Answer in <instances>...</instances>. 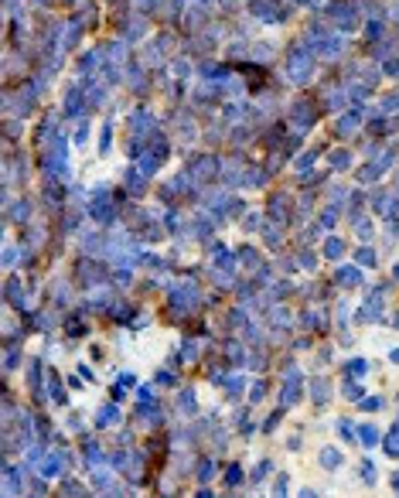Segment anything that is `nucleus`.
<instances>
[{"label": "nucleus", "mask_w": 399, "mask_h": 498, "mask_svg": "<svg viewBox=\"0 0 399 498\" xmlns=\"http://www.w3.org/2000/svg\"><path fill=\"white\" fill-rule=\"evenodd\" d=\"M358 440L365 444V447H379V440H382V434L372 426V423H365V426H358Z\"/></svg>", "instance_id": "0eeeda50"}, {"label": "nucleus", "mask_w": 399, "mask_h": 498, "mask_svg": "<svg viewBox=\"0 0 399 498\" xmlns=\"http://www.w3.org/2000/svg\"><path fill=\"white\" fill-rule=\"evenodd\" d=\"M392 488H396V495H399V471L392 474Z\"/></svg>", "instance_id": "4c0bfd02"}, {"label": "nucleus", "mask_w": 399, "mask_h": 498, "mask_svg": "<svg viewBox=\"0 0 399 498\" xmlns=\"http://www.w3.org/2000/svg\"><path fill=\"white\" fill-rule=\"evenodd\" d=\"M58 495H89V492H86V488H82V484H76V481H65V484H62V492H58Z\"/></svg>", "instance_id": "6ab92c4d"}, {"label": "nucleus", "mask_w": 399, "mask_h": 498, "mask_svg": "<svg viewBox=\"0 0 399 498\" xmlns=\"http://www.w3.org/2000/svg\"><path fill=\"white\" fill-rule=\"evenodd\" d=\"M270 471H273V464H270V460H260V468L252 471V481H263L266 474H270Z\"/></svg>", "instance_id": "b1692460"}, {"label": "nucleus", "mask_w": 399, "mask_h": 498, "mask_svg": "<svg viewBox=\"0 0 399 498\" xmlns=\"http://www.w3.org/2000/svg\"><path fill=\"white\" fill-rule=\"evenodd\" d=\"M181 352H184V355H181L184 362H194V358H198V345H194V342H184V345H181Z\"/></svg>", "instance_id": "4be33fe9"}, {"label": "nucleus", "mask_w": 399, "mask_h": 498, "mask_svg": "<svg viewBox=\"0 0 399 498\" xmlns=\"http://www.w3.org/2000/svg\"><path fill=\"white\" fill-rule=\"evenodd\" d=\"M113 423H120V410L116 406H102L96 413V426H113Z\"/></svg>", "instance_id": "6e6552de"}, {"label": "nucleus", "mask_w": 399, "mask_h": 498, "mask_svg": "<svg viewBox=\"0 0 399 498\" xmlns=\"http://www.w3.org/2000/svg\"><path fill=\"white\" fill-rule=\"evenodd\" d=\"M178 410H181V413H184V416H194V413H198V400H194V392H181V400H178Z\"/></svg>", "instance_id": "9b49d317"}, {"label": "nucleus", "mask_w": 399, "mask_h": 498, "mask_svg": "<svg viewBox=\"0 0 399 498\" xmlns=\"http://www.w3.org/2000/svg\"><path fill=\"white\" fill-rule=\"evenodd\" d=\"M20 484H24V478L18 481V471L7 464L4 468V495H20Z\"/></svg>", "instance_id": "20e7f679"}, {"label": "nucleus", "mask_w": 399, "mask_h": 498, "mask_svg": "<svg viewBox=\"0 0 399 498\" xmlns=\"http://www.w3.org/2000/svg\"><path fill=\"white\" fill-rule=\"evenodd\" d=\"M338 284H342V287H358V284H362V273L355 266H342V270H338Z\"/></svg>", "instance_id": "1a4fd4ad"}, {"label": "nucleus", "mask_w": 399, "mask_h": 498, "mask_svg": "<svg viewBox=\"0 0 399 498\" xmlns=\"http://www.w3.org/2000/svg\"><path fill=\"white\" fill-rule=\"evenodd\" d=\"M310 396H314L318 406H324V402L331 400V386H328V379H314V382H310Z\"/></svg>", "instance_id": "39448f33"}, {"label": "nucleus", "mask_w": 399, "mask_h": 498, "mask_svg": "<svg viewBox=\"0 0 399 498\" xmlns=\"http://www.w3.org/2000/svg\"><path fill=\"white\" fill-rule=\"evenodd\" d=\"M18 294H20V280H18V276H10V280H7V300H10V304H18V307H20Z\"/></svg>", "instance_id": "2eb2a0df"}, {"label": "nucleus", "mask_w": 399, "mask_h": 498, "mask_svg": "<svg viewBox=\"0 0 399 498\" xmlns=\"http://www.w3.org/2000/svg\"><path fill=\"white\" fill-rule=\"evenodd\" d=\"M382 406H386L382 400H362V410H365V413H376V410H382Z\"/></svg>", "instance_id": "c85d7f7f"}, {"label": "nucleus", "mask_w": 399, "mask_h": 498, "mask_svg": "<svg viewBox=\"0 0 399 498\" xmlns=\"http://www.w3.org/2000/svg\"><path fill=\"white\" fill-rule=\"evenodd\" d=\"M226 352H228V362H232V365H242V362H246V348L239 345V342H228Z\"/></svg>", "instance_id": "ddd939ff"}, {"label": "nucleus", "mask_w": 399, "mask_h": 498, "mask_svg": "<svg viewBox=\"0 0 399 498\" xmlns=\"http://www.w3.org/2000/svg\"><path fill=\"white\" fill-rule=\"evenodd\" d=\"M300 396H304V376L300 372H286V379H284V392H280V406L284 410H290L294 402H300Z\"/></svg>", "instance_id": "f257e3e1"}, {"label": "nucleus", "mask_w": 399, "mask_h": 498, "mask_svg": "<svg viewBox=\"0 0 399 498\" xmlns=\"http://www.w3.org/2000/svg\"><path fill=\"white\" fill-rule=\"evenodd\" d=\"M28 379H31V389L38 392V379H41V365H38V362L28 365Z\"/></svg>", "instance_id": "aec40b11"}, {"label": "nucleus", "mask_w": 399, "mask_h": 498, "mask_svg": "<svg viewBox=\"0 0 399 498\" xmlns=\"http://www.w3.org/2000/svg\"><path fill=\"white\" fill-rule=\"evenodd\" d=\"M365 372H368V362H365V358H352V362H348V376H365Z\"/></svg>", "instance_id": "f3484780"}, {"label": "nucleus", "mask_w": 399, "mask_h": 498, "mask_svg": "<svg viewBox=\"0 0 399 498\" xmlns=\"http://www.w3.org/2000/svg\"><path fill=\"white\" fill-rule=\"evenodd\" d=\"M342 242H338V239H328V249H324V252H328V256H331V260H338V256H342Z\"/></svg>", "instance_id": "a878e982"}, {"label": "nucleus", "mask_w": 399, "mask_h": 498, "mask_svg": "<svg viewBox=\"0 0 399 498\" xmlns=\"http://www.w3.org/2000/svg\"><path fill=\"white\" fill-rule=\"evenodd\" d=\"M396 280H399V266H396Z\"/></svg>", "instance_id": "58836bf2"}, {"label": "nucleus", "mask_w": 399, "mask_h": 498, "mask_svg": "<svg viewBox=\"0 0 399 498\" xmlns=\"http://www.w3.org/2000/svg\"><path fill=\"white\" fill-rule=\"evenodd\" d=\"M334 168H348V154H334Z\"/></svg>", "instance_id": "c9c22d12"}, {"label": "nucleus", "mask_w": 399, "mask_h": 498, "mask_svg": "<svg viewBox=\"0 0 399 498\" xmlns=\"http://www.w3.org/2000/svg\"><path fill=\"white\" fill-rule=\"evenodd\" d=\"M263 392H266V386H263V382H256V386H252V402H260V400H263Z\"/></svg>", "instance_id": "473e14b6"}, {"label": "nucleus", "mask_w": 399, "mask_h": 498, "mask_svg": "<svg viewBox=\"0 0 399 498\" xmlns=\"http://www.w3.org/2000/svg\"><path fill=\"white\" fill-rule=\"evenodd\" d=\"M65 460H68L65 450H52V454L44 458V464H41V474H44V478H58V474L65 471Z\"/></svg>", "instance_id": "f03ea898"}, {"label": "nucleus", "mask_w": 399, "mask_h": 498, "mask_svg": "<svg viewBox=\"0 0 399 498\" xmlns=\"http://www.w3.org/2000/svg\"><path fill=\"white\" fill-rule=\"evenodd\" d=\"M338 430H342V440H352V437L358 434V426H352L348 420H342V423H338Z\"/></svg>", "instance_id": "5701e85b"}, {"label": "nucleus", "mask_w": 399, "mask_h": 498, "mask_svg": "<svg viewBox=\"0 0 399 498\" xmlns=\"http://www.w3.org/2000/svg\"><path fill=\"white\" fill-rule=\"evenodd\" d=\"M157 386H174V376L171 372H157Z\"/></svg>", "instance_id": "2f4dec72"}, {"label": "nucleus", "mask_w": 399, "mask_h": 498, "mask_svg": "<svg viewBox=\"0 0 399 498\" xmlns=\"http://www.w3.org/2000/svg\"><path fill=\"white\" fill-rule=\"evenodd\" d=\"M18 362H20V352H18V348H10V352H7V358H4V368L10 372V368H14Z\"/></svg>", "instance_id": "bb28decb"}, {"label": "nucleus", "mask_w": 399, "mask_h": 498, "mask_svg": "<svg viewBox=\"0 0 399 498\" xmlns=\"http://www.w3.org/2000/svg\"><path fill=\"white\" fill-rule=\"evenodd\" d=\"M65 331H68V334H72V338H82V334H86V324H82V321H78V318H72V321H68V328H65Z\"/></svg>", "instance_id": "393cba45"}, {"label": "nucleus", "mask_w": 399, "mask_h": 498, "mask_svg": "<svg viewBox=\"0 0 399 498\" xmlns=\"http://www.w3.org/2000/svg\"><path fill=\"white\" fill-rule=\"evenodd\" d=\"M358 260H362V263H368V266H372V263H376V252H372V249H358Z\"/></svg>", "instance_id": "7c9ffc66"}, {"label": "nucleus", "mask_w": 399, "mask_h": 498, "mask_svg": "<svg viewBox=\"0 0 399 498\" xmlns=\"http://www.w3.org/2000/svg\"><path fill=\"white\" fill-rule=\"evenodd\" d=\"M44 382H48V392H52V400H55V402H65V392H62V379H58L55 368L48 372V379H44Z\"/></svg>", "instance_id": "f8f14e48"}, {"label": "nucleus", "mask_w": 399, "mask_h": 498, "mask_svg": "<svg viewBox=\"0 0 399 498\" xmlns=\"http://www.w3.org/2000/svg\"><path fill=\"white\" fill-rule=\"evenodd\" d=\"M273 495H286V474H280V478H276V484H273Z\"/></svg>", "instance_id": "c756f323"}, {"label": "nucleus", "mask_w": 399, "mask_h": 498, "mask_svg": "<svg viewBox=\"0 0 399 498\" xmlns=\"http://www.w3.org/2000/svg\"><path fill=\"white\" fill-rule=\"evenodd\" d=\"M389 358H392V362L399 365V348H392V352H389Z\"/></svg>", "instance_id": "e433bc0d"}, {"label": "nucleus", "mask_w": 399, "mask_h": 498, "mask_svg": "<svg viewBox=\"0 0 399 498\" xmlns=\"http://www.w3.org/2000/svg\"><path fill=\"white\" fill-rule=\"evenodd\" d=\"M290 76L294 78H307L310 76V58H307L304 52H300V55L294 52V58H290Z\"/></svg>", "instance_id": "7ed1b4c3"}, {"label": "nucleus", "mask_w": 399, "mask_h": 498, "mask_svg": "<svg viewBox=\"0 0 399 498\" xmlns=\"http://www.w3.org/2000/svg\"><path fill=\"white\" fill-rule=\"evenodd\" d=\"M348 400H362L365 396V389H362V382H344V389H342Z\"/></svg>", "instance_id": "a211bd4d"}, {"label": "nucleus", "mask_w": 399, "mask_h": 498, "mask_svg": "<svg viewBox=\"0 0 399 498\" xmlns=\"http://www.w3.org/2000/svg\"><path fill=\"white\" fill-rule=\"evenodd\" d=\"M382 447H386V454H389V458H399V423L386 434V437H382Z\"/></svg>", "instance_id": "9d476101"}, {"label": "nucleus", "mask_w": 399, "mask_h": 498, "mask_svg": "<svg viewBox=\"0 0 399 498\" xmlns=\"http://www.w3.org/2000/svg\"><path fill=\"white\" fill-rule=\"evenodd\" d=\"M321 464L328 468V471H338V468H342V450H338V447H324L321 450Z\"/></svg>", "instance_id": "423d86ee"}, {"label": "nucleus", "mask_w": 399, "mask_h": 498, "mask_svg": "<svg viewBox=\"0 0 399 498\" xmlns=\"http://www.w3.org/2000/svg\"><path fill=\"white\" fill-rule=\"evenodd\" d=\"M239 481H242V468H239V464H232V468L226 471V484H228V488H236Z\"/></svg>", "instance_id": "dca6fc26"}, {"label": "nucleus", "mask_w": 399, "mask_h": 498, "mask_svg": "<svg viewBox=\"0 0 399 498\" xmlns=\"http://www.w3.org/2000/svg\"><path fill=\"white\" fill-rule=\"evenodd\" d=\"M226 389H228V396H239V392L246 389V379H242V376H228V379H226Z\"/></svg>", "instance_id": "4468645a"}, {"label": "nucleus", "mask_w": 399, "mask_h": 498, "mask_svg": "<svg viewBox=\"0 0 399 498\" xmlns=\"http://www.w3.org/2000/svg\"><path fill=\"white\" fill-rule=\"evenodd\" d=\"M78 376H82L86 382H92V368H89V365H78Z\"/></svg>", "instance_id": "f704fd0d"}, {"label": "nucleus", "mask_w": 399, "mask_h": 498, "mask_svg": "<svg viewBox=\"0 0 399 498\" xmlns=\"http://www.w3.org/2000/svg\"><path fill=\"white\" fill-rule=\"evenodd\" d=\"M212 474H215V464H212V460H202V468H198V478H202V481H208Z\"/></svg>", "instance_id": "cd10ccee"}, {"label": "nucleus", "mask_w": 399, "mask_h": 498, "mask_svg": "<svg viewBox=\"0 0 399 498\" xmlns=\"http://www.w3.org/2000/svg\"><path fill=\"white\" fill-rule=\"evenodd\" d=\"M362 478L368 481V484H376V464L372 460H362Z\"/></svg>", "instance_id": "412c9836"}, {"label": "nucleus", "mask_w": 399, "mask_h": 498, "mask_svg": "<svg viewBox=\"0 0 399 498\" xmlns=\"http://www.w3.org/2000/svg\"><path fill=\"white\" fill-rule=\"evenodd\" d=\"M300 266H304V270L314 266V256H310V252H300Z\"/></svg>", "instance_id": "72a5a7b5"}]
</instances>
